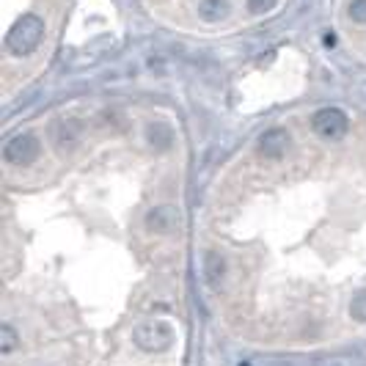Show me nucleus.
<instances>
[{
    "label": "nucleus",
    "instance_id": "obj_1",
    "mask_svg": "<svg viewBox=\"0 0 366 366\" xmlns=\"http://www.w3.org/2000/svg\"><path fill=\"white\" fill-rule=\"evenodd\" d=\"M132 342L143 352H165L177 342V330L165 320H146L132 328Z\"/></svg>",
    "mask_w": 366,
    "mask_h": 366
},
{
    "label": "nucleus",
    "instance_id": "obj_2",
    "mask_svg": "<svg viewBox=\"0 0 366 366\" xmlns=\"http://www.w3.org/2000/svg\"><path fill=\"white\" fill-rule=\"evenodd\" d=\"M41 36H44V22L36 14H25L6 33V50L14 53V56H28L39 47Z\"/></svg>",
    "mask_w": 366,
    "mask_h": 366
},
{
    "label": "nucleus",
    "instance_id": "obj_3",
    "mask_svg": "<svg viewBox=\"0 0 366 366\" xmlns=\"http://www.w3.org/2000/svg\"><path fill=\"white\" fill-rule=\"evenodd\" d=\"M311 127H314V132H317L320 138H325V141H339V138H345L350 122H347L345 110H339V108H323V110L314 113Z\"/></svg>",
    "mask_w": 366,
    "mask_h": 366
},
{
    "label": "nucleus",
    "instance_id": "obj_4",
    "mask_svg": "<svg viewBox=\"0 0 366 366\" xmlns=\"http://www.w3.org/2000/svg\"><path fill=\"white\" fill-rule=\"evenodd\" d=\"M36 157H39V138L36 135H28V132H22V135H14L11 141H6L3 146V160L9 165H31L36 163Z\"/></svg>",
    "mask_w": 366,
    "mask_h": 366
},
{
    "label": "nucleus",
    "instance_id": "obj_5",
    "mask_svg": "<svg viewBox=\"0 0 366 366\" xmlns=\"http://www.w3.org/2000/svg\"><path fill=\"white\" fill-rule=\"evenodd\" d=\"M146 229L152 231V234H174L179 224H182V215H179V209L174 206V204H160V206H152L149 212H146Z\"/></svg>",
    "mask_w": 366,
    "mask_h": 366
},
{
    "label": "nucleus",
    "instance_id": "obj_6",
    "mask_svg": "<svg viewBox=\"0 0 366 366\" xmlns=\"http://www.w3.org/2000/svg\"><path fill=\"white\" fill-rule=\"evenodd\" d=\"M286 146H289V135H286V130H267L265 135L259 138V155L267 157V160H281L286 152Z\"/></svg>",
    "mask_w": 366,
    "mask_h": 366
},
{
    "label": "nucleus",
    "instance_id": "obj_7",
    "mask_svg": "<svg viewBox=\"0 0 366 366\" xmlns=\"http://www.w3.org/2000/svg\"><path fill=\"white\" fill-rule=\"evenodd\" d=\"M204 278L206 284L218 286L226 278V259L218 251H206L204 253Z\"/></svg>",
    "mask_w": 366,
    "mask_h": 366
},
{
    "label": "nucleus",
    "instance_id": "obj_8",
    "mask_svg": "<svg viewBox=\"0 0 366 366\" xmlns=\"http://www.w3.org/2000/svg\"><path fill=\"white\" fill-rule=\"evenodd\" d=\"M146 138H149V143H152L155 149H168L171 141H174V130H171V124L155 122L146 127Z\"/></svg>",
    "mask_w": 366,
    "mask_h": 366
},
{
    "label": "nucleus",
    "instance_id": "obj_9",
    "mask_svg": "<svg viewBox=\"0 0 366 366\" xmlns=\"http://www.w3.org/2000/svg\"><path fill=\"white\" fill-rule=\"evenodd\" d=\"M199 14L206 22H218L226 17V0H202L199 3Z\"/></svg>",
    "mask_w": 366,
    "mask_h": 366
},
{
    "label": "nucleus",
    "instance_id": "obj_10",
    "mask_svg": "<svg viewBox=\"0 0 366 366\" xmlns=\"http://www.w3.org/2000/svg\"><path fill=\"white\" fill-rule=\"evenodd\" d=\"M17 347H20V333L14 330L11 323H3L0 325V352L3 355H11Z\"/></svg>",
    "mask_w": 366,
    "mask_h": 366
},
{
    "label": "nucleus",
    "instance_id": "obj_11",
    "mask_svg": "<svg viewBox=\"0 0 366 366\" xmlns=\"http://www.w3.org/2000/svg\"><path fill=\"white\" fill-rule=\"evenodd\" d=\"M350 317L355 323H366V289L352 295V300H350Z\"/></svg>",
    "mask_w": 366,
    "mask_h": 366
},
{
    "label": "nucleus",
    "instance_id": "obj_12",
    "mask_svg": "<svg viewBox=\"0 0 366 366\" xmlns=\"http://www.w3.org/2000/svg\"><path fill=\"white\" fill-rule=\"evenodd\" d=\"M350 17L355 22H361L366 25V0H352V6H350Z\"/></svg>",
    "mask_w": 366,
    "mask_h": 366
},
{
    "label": "nucleus",
    "instance_id": "obj_13",
    "mask_svg": "<svg viewBox=\"0 0 366 366\" xmlns=\"http://www.w3.org/2000/svg\"><path fill=\"white\" fill-rule=\"evenodd\" d=\"M276 3H278V0H248V9H251L253 14H262V11L276 9Z\"/></svg>",
    "mask_w": 366,
    "mask_h": 366
}]
</instances>
